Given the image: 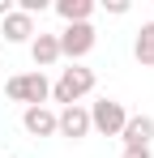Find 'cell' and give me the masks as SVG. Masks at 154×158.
Returning <instances> with one entry per match:
<instances>
[{
  "label": "cell",
  "instance_id": "cell-1",
  "mask_svg": "<svg viewBox=\"0 0 154 158\" xmlns=\"http://www.w3.org/2000/svg\"><path fill=\"white\" fill-rule=\"evenodd\" d=\"M4 94L13 98V103H26V107H43L51 94V81L34 69V73H17V77L4 81Z\"/></svg>",
  "mask_w": 154,
  "mask_h": 158
},
{
  "label": "cell",
  "instance_id": "cell-2",
  "mask_svg": "<svg viewBox=\"0 0 154 158\" xmlns=\"http://www.w3.org/2000/svg\"><path fill=\"white\" fill-rule=\"evenodd\" d=\"M94 90V69H81V64H73V69H64L60 73V81L51 85V98L64 107H73L81 94H90Z\"/></svg>",
  "mask_w": 154,
  "mask_h": 158
},
{
  "label": "cell",
  "instance_id": "cell-3",
  "mask_svg": "<svg viewBox=\"0 0 154 158\" xmlns=\"http://www.w3.org/2000/svg\"><path fill=\"white\" fill-rule=\"evenodd\" d=\"M56 43H60V56H69V60H81V56L94 52V43H99V34L90 22H77V26H64L56 34Z\"/></svg>",
  "mask_w": 154,
  "mask_h": 158
},
{
  "label": "cell",
  "instance_id": "cell-4",
  "mask_svg": "<svg viewBox=\"0 0 154 158\" xmlns=\"http://www.w3.org/2000/svg\"><path fill=\"white\" fill-rule=\"evenodd\" d=\"M124 120H128V111H124V103H116V98H99V103L90 107V128H99L103 137H120Z\"/></svg>",
  "mask_w": 154,
  "mask_h": 158
},
{
  "label": "cell",
  "instance_id": "cell-5",
  "mask_svg": "<svg viewBox=\"0 0 154 158\" xmlns=\"http://www.w3.org/2000/svg\"><path fill=\"white\" fill-rule=\"evenodd\" d=\"M56 132H60V137H73V141L90 137V111H86L81 103L60 107V111H56Z\"/></svg>",
  "mask_w": 154,
  "mask_h": 158
},
{
  "label": "cell",
  "instance_id": "cell-6",
  "mask_svg": "<svg viewBox=\"0 0 154 158\" xmlns=\"http://www.w3.org/2000/svg\"><path fill=\"white\" fill-rule=\"evenodd\" d=\"M22 124H26L30 137H56V111L51 107H26Z\"/></svg>",
  "mask_w": 154,
  "mask_h": 158
},
{
  "label": "cell",
  "instance_id": "cell-7",
  "mask_svg": "<svg viewBox=\"0 0 154 158\" xmlns=\"http://www.w3.org/2000/svg\"><path fill=\"white\" fill-rule=\"evenodd\" d=\"M30 60L39 64V73L51 69V64L60 60V43H56V34H34V39H30Z\"/></svg>",
  "mask_w": 154,
  "mask_h": 158
},
{
  "label": "cell",
  "instance_id": "cell-8",
  "mask_svg": "<svg viewBox=\"0 0 154 158\" xmlns=\"http://www.w3.org/2000/svg\"><path fill=\"white\" fill-rule=\"evenodd\" d=\"M150 137H154V120L150 115H128L124 128H120V141L124 145H150Z\"/></svg>",
  "mask_w": 154,
  "mask_h": 158
},
{
  "label": "cell",
  "instance_id": "cell-9",
  "mask_svg": "<svg viewBox=\"0 0 154 158\" xmlns=\"http://www.w3.org/2000/svg\"><path fill=\"white\" fill-rule=\"evenodd\" d=\"M34 39V17H26V13H9L4 17V43H30Z\"/></svg>",
  "mask_w": 154,
  "mask_h": 158
},
{
  "label": "cell",
  "instance_id": "cell-10",
  "mask_svg": "<svg viewBox=\"0 0 154 158\" xmlns=\"http://www.w3.org/2000/svg\"><path fill=\"white\" fill-rule=\"evenodd\" d=\"M56 13L64 17V26L90 22V13H94V0H56Z\"/></svg>",
  "mask_w": 154,
  "mask_h": 158
},
{
  "label": "cell",
  "instance_id": "cell-11",
  "mask_svg": "<svg viewBox=\"0 0 154 158\" xmlns=\"http://www.w3.org/2000/svg\"><path fill=\"white\" fill-rule=\"evenodd\" d=\"M133 56H137V64H146V69H154V22H146V26L137 30V43H133Z\"/></svg>",
  "mask_w": 154,
  "mask_h": 158
},
{
  "label": "cell",
  "instance_id": "cell-12",
  "mask_svg": "<svg viewBox=\"0 0 154 158\" xmlns=\"http://www.w3.org/2000/svg\"><path fill=\"white\" fill-rule=\"evenodd\" d=\"M120 158H154V154H150V145H124Z\"/></svg>",
  "mask_w": 154,
  "mask_h": 158
},
{
  "label": "cell",
  "instance_id": "cell-13",
  "mask_svg": "<svg viewBox=\"0 0 154 158\" xmlns=\"http://www.w3.org/2000/svg\"><path fill=\"white\" fill-rule=\"evenodd\" d=\"M107 13H116V17H124V13H128V0H107Z\"/></svg>",
  "mask_w": 154,
  "mask_h": 158
},
{
  "label": "cell",
  "instance_id": "cell-14",
  "mask_svg": "<svg viewBox=\"0 0 154 158\" xmlns=\"http://www.w3.org/2000/svg\"><path fill=\"white\" fill-rule=\"evenodd\" d=\"M13 13V0H0V17H9Z\"/></svg>",
  "mask_w": 154,
  "mask_h": 158
},
{
  "label": "cell",
  "instance_id": "cell-15",
  "mask_svg": "<svg viewBox=\"0 0 154 158\" xmlns=\"http://www.w3.org/2000/svg\"><path fill=\"white\" fill-rule=\"evenodd\" d=\"M9 158H17V154H9Z\"/></svg>",
  "mask_w": 154,
  "mask_h": 158
}]
</instances>
